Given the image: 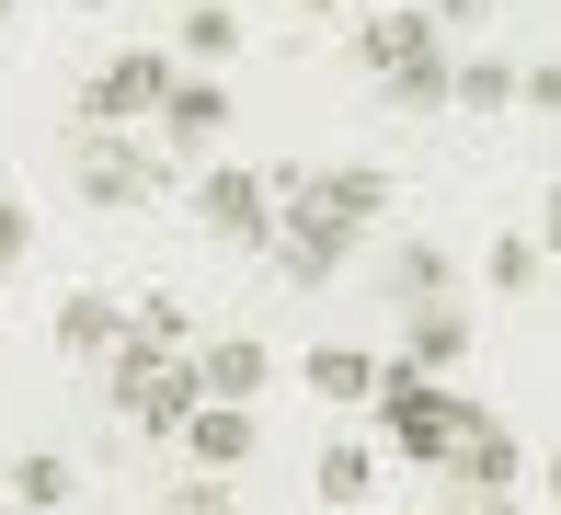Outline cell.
<instances>
[{
  "instance_id": "obj_1",
  "label": "cell",
  "mask_w": 561,
  "mask_h": 515,
  "mask_svg": "<svg viewBox=\"0 0 561 515\" xmlns=\"http://www.w3.org/2000/svg\"><path fill=\"white\" fill-rule=\"evenodd\" d=\"M367 69H378V92L401 103V115H436L447 81H458V58H447V23L424 12V0H390V12H367Z\"/></svg>"
},
{
  "instance_id": "obj_2",
  "label": "cell",
  "mask_w": 561,
  "mask_h": 515,
  "mask_svg": "<svg viewBox=\"0 0 561 515\" xmlns=\"http://www.w3.org/2000/svg\"><path fill=\"white\" fill-rule=\"evenodd\" d=\"M458 424H470L458 390H436V378H413V367H378V435H390V458L447 470V458H458Z\"/></svg>"
},
{
  "instance_id": "obj_3",
  "label": "cell",
  "mask_w": 561,
  "mask_h": 515,
  "mask_svg": "<svg viewBox=\"0 0 561 515\" xmlns=\"http://www.w3.org/2000/svg\"><path fill=\"white\" fill-rule=\"evenodd\" d=\"M195 401H207L195 355L138 344V332H126V355H115V412H126V424H138V435H184V424H195Z\"/></svg>"
},
{
  "instance_id": "obj_4",
  "label": "cell",
  "mask_w": 561,
  "mask_h": 515,
  "mask_svg": "<svg viewBox=\"0 0 561 515\" xmlns=\"http://www.w3.org/2000/svg\"><path fill=\"white\" fill-rule=\"evenodd\" d=\"M69 161H81L92 206H149V195H161V138H149V126H81Z\"/></svg>"
},
{
  "instance_id": "obj_5",
  "label": "cell",
  "mask_w": 561,
  "mask_h": 515,
  "mask_svg": "<svg viewBox=\"0 0 561 515\" xmlns=\"http://www.w3.org/2000/svg\"><path fill=\"white\" fill-rule=\"evenodd\" d=\"M172 81H184V58H172V46H115V58L81 81V126H149Z\"/></svg>"
},
{
  "instance_id": "obj_6",
  "label": "cell",
  "mask_w": 561,
  "mask_h": 515,
  "mask_svg": "<svg viewBox=\"0 0 561 515\" xmlns=\"http://www.w3.org/2000/svg\"><path fill=\"white\" fill-rule=\"evenodd\" d=\"M195 218L218 241H241V252H275V172H241V161L195 172Z\"/></svg>"
},
{
  "instance_id": "obj_7",
  "label": "cell",
  "mask_w": 561,
  "mask_h": 515,
  "mask_svg": "<svg viewBox=\"0 0 561 515\" xmlns=\"http://www.w3.org/2000/svg\"><path fill=\"white\" fill-rule=\"evenodd\" d=\"M149 138H161L172 161H207V149L229 138V81H207V69H184V81L161 92V115H149Z\"/></svg>"
},
{
  "instance_id": "obj_8",
  "label": "cell",
  "mask_w": 561,
  "mask_h": 515,
  "mask_svg": "<svg viewBox=\"0 0 561 515\" xmlns=\"http://www.w3.org/2000/svg\"><path fill=\"white\" fill-rule=\"evenodd\" d=\"M447 481H458V493H516V481H527V447H516V424L470 401V424H458V458H447Z\"/></svg>"
},
{
  "instance_id": "obj_9",
  "label": "cell",
  "mask_w": 561,
  "mask_h": 515,
  "mask_svg": "<svg viewBox=\"0 0 561 515\" xmlns=\"http://www.w3.org/2000/svg\"><path fill=\"white\" fill-rule=\"evenodd\" d=\"M458 355H470V309H458V298H436V309H401V355H390V367L447 378Z\"/></svg>"
},
{
  "instance_id": "obj_10",
  "label": "cell",
  "mask_w": 561,
  "mask_h": 515,
  "mask_svg": "<svg viewBox=\"0 0 561 515\" xmlns=\"http://www.w3.org/2000/svg\"><path fill=\"white\" fill-rule=\"evenodd\" d=\"M58 355H126V298L115 287H69L58 298Z\"/></svg>"
},
{
  "instance_id": "obj_11",
  "label": "cell",
  "mask_w": 561,
  "mask_h": 515,
  "mask_svg": "<svg viewBox=\"0 0 561 515\" xmlns=\"http://www.w3.org/2000/svg\"><path fill=\"white\" fill-rule=\"evenodd\" d=\"M172 447H184L195 470H241L252 458V401H195V424L172 435Z\"/></svg>"
},
{
  "instance_id": "obj_12",
  "label": "cell",
  "mask_w": 561,
  "mask_h": 515,
  "mask_svg": "<svg viewBox=\"0 0 561 515\" xmlns=\"http://www.w3.org/2000/svg\"><path fill=\"white\" fill-rule=\"evenodd\" d=\"M195 378H207V401H252L275 378V344H252V332H218V344H195Z\"/></svg>"
},
{
  "instance_id": "obj_13",
  "label": "cell",
  "mask_w": 561,
  "mask_h": 515,
  "mask_svg": "<svg viewBox=\"0 0 561 515\" xmlns=\"http://www.w3.org/2000/svg\"><path fill=\"white\" fill-rule=\"evenodd\" d=\"M378 367H390V355H367V344H321V355H298L310 401H378Z\"/></svg>"
},
{
  "instance_id": "obj_14",
  "label": "cell",
  "mask_w": 561,
  "mask_h": 515,
  "mask_svg": "<svg viewBox=\"0 0 561 515\" xmlns=\"http://www.w3.org/2000/svg\"><path fill=\"white\" fill-rule=\"evenodd\" d=\"M310 184H321V206H333V218H355V229L390 218V172H378V161H333V172H310Z\"/></svg>"
},
{
  "instance_id": "obj_15",
  "label": "cell",
  "mask_w": 561,
  "mask_h": 515,
  "mask_svg": "<svg viewBox=\"0 0 561 515\" xmlns=\"http://www.w3.org/2000/svg\"><path fill=\"white\" fill-rule=\"evenodd\" d=\"M378 287H390V309H436V298L458 287V264H447L436 241H401V252H390V275H378Z\"/></svg>"
},
{
  "instance_id": "obj_16",
  "label": "cell",
  "mask_w": 561,
  "mask_h": 515,
  "mask_svg": "<svg viewBox=\"0 0 561 515\" xmlns=\"http://www.w3.org/2000/svg\"><path fill=\"white\" fill-rule=\"evenodd\" d=\"M172 58H184V69H229V58H241V12H229V0H195L184 35H172Z\"/></svg>"
},
{
  "instance_id": "obj_17",
  "label": "cell",
  "mask_w": 561,
  "mask_h": 515,
  "mask_svg": "<svg viewBox=\"0 0 561 515\" xmlns=\"http://www.w3.org/2000/svg\"><path fill=\"white\" fill-rule=\"evenodd\" d=\"M539 275H550V252H539V229H504V241L481 252V287H493V298H527V287H539Z\"/></svg>"
},
{
  "instance_id": "obj_18",
  "label": "cell",
  "mask_w": 561,
  "mask_h": 515,
  "mask_svg": "<svg viewBox=\"0 0 561 515\" xmlns=\"http://www.w3.org/2000/svg\"><path fill=\"white\" fill-rule=\"evenodd\" d=\"M69 481H81V470H69L58 447H23V458H12V504H35V515L69 504Z\"/></svg>"
},
{
  "instance_id": "obj_19",
  "label": "cell",
  "mask_w": 561,
  "mask_h": 515,
  "mask_svg": "<svg viewBox=\"0 0 561 515\" xmlns=\"http://www.w3.org/2000/svg\"><path fill=\"white\" fill-rule=\"evenodd\" d=\"M310 481H321V504H367L378 493V447H321Z\"/></svg>"
},
{
  "instance_id": "obj_20",
  "label": "cell",
  "mask_w": 561,
  "mask_h": 515,
  "mask_svg": "<svg viewBox=\"0 0 561 515\" xmlns=\"http://www.w3.org/2000/svg\"><path fill=\"white\" fill-rule=\"evenodd\" d=\"M447 103H470V115H504V103H516V69H504V58H458Z\"/></svg>"
},
{
  "instance_id": "obj_21",
  "label": "cell",
  "mask_w": 561,
  "mask_h": 515,
  "mask_svg": "<svg viewBox=\"0 0 561 515\" xmlns=\"http://www.w3.org/2000/svg\"><path fill=\"white\" fill-rule=\"evenodd\" d=\"M126 332H138V344H184V298H161V287H149L138 309H126Z\"/></svg>"
},
{
  "instance_id": "obj_22",
  "label": "cell",
  "mask_w": 561,
  "mask_h": 515,
  "mask_svg": "<svg viewBox=\"0 0 561 515\" xmlns=\"http://www.w3.org/2000/svg\"><path fill=\"white\" fill-rule=\"evenodd\" d=\"M516 103H527V115H550V126H561V58H539V69H516Z\"/></svg>"
},
{
  "instance_id": "obj_23",
  "label": "cell",
  "mask_w": 561,
  "mask_h": 515,
  "mask_svg": "<svg viewBox=\"0 0 561 515\" xmlns=\"http://www.w3.org/2000/svg\"><path fill=\"white\" fill-rule=\"evenodd\" d=\"M23 252H35V206L0 195V264H23Z\"/></svg>"
},
{
  "instance_id": "obj_24",
  "label": "cell",
  "mask_w": 561,
  "mask_h": 515,
  "mask_svg": "<svg viewBox=\"0 0 561 515\" xmlns=\"http://www.w3.org/2000/svg\"><path fill=\"white\" fill-rule=\"evenodd\" d=\"M436 515H516V493H458V481H447V493H436Z\"/></svg>"
},
{
  "instance_id": "obj_25",
  "label": "cell",
  "mask_w": 561,
  "mask_h": 515,
  "mask_svg": "<svg viewBox=\"0 0 561 515\" xmlns=\"http://www.w3.org/2000/svg\"><path fill=\"white\" fill-rule=\"evenodd\" d=\"M424 12H436V23H447V35H470V23H493V12H504V0H424Z\"/></svg>"
},
{
  "instance_id": "obj_26",
  "label": "cell",
  "mask_w": 561,
  "mask_h": 515,
  "mask_svg": "<svg viewBox=\"0 0 561 515\" xmlns=\"http://www.w3.org/2000/svg\"><path fill=\"white\" fill-rule=\"evenodd\" d=\"M172 515H229V493H218V470H207V481H184V493H172Z\"/></svg>"
},
{
  "instance_id": "obj_27",
  "label": "cell",
  "mask_w": 561,
  "mask_h": 515,
  "mask_svg": "<svg viewBox=\"0 0 561 515\" xmlns=\"http://www.w3.org/2000/svg\"><path fill=\"white\" fill-rule=\"evenodd\" d=\"M539 252H561V184L539 195Z\"/></svg>"
},
{
  "instance_id": "obj_28",
  "label": "cell",
  "mask_w": 561,
  "mask_h": 515,
  "mask_svg": "<svg viewBox=\"0 0 561 515\" xmlns=\"http://www.w3.org/2000/svg\"><path fill=\"white\" fill-rule=\"evenodd\" d=\"M298 12H310V23H321V12H344V0H298Z\"/></svg>"
},
{
  "instance_id": "obj_29",
  "label": "cell",
  "mask_w": 561,
  "mask_h": 515,
  "mask_svg": "<svg viewBox=\"0 0 561 515\" xmlns=\"http://www.w3.org/2000/svg\"><path fill=\"white\" fill-rule=\"evenodd\" d=\"M550 493H561V458H550Z\"/></svg>"
},
{
  "instance_id": "obj_30",
  "label": "cell",
  "mask_w": 561,
  "mask_h": 515,
  "mask_svg": "<svg viewBox=\"0 0 561 515\" xmlns=\"http://www.w3.org/2000/svg\"><path fill=\"white\" fill-rule=\"evenodd\" d=\"M0 23H12V0H0Z\"/></svg>"
},
{
  "instance_id": "obj_31",
  "label": "cell",
  "mask_w": 561,
  "mask_h": 515,
  "mask_svg": "<svg viewBox=\"0 0 561 515\" xmlns=\"http://www.w3.org/2000/svg\"><path fill=\"white\" fill-rule=\"evenodd\" d=\"M0 275H12V264H0Z\"/></svg>"
}]
</instances>
